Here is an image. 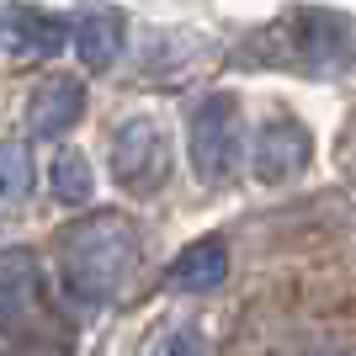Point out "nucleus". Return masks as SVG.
<instances>
[{
    "mask_svg": "<svg viewBox=\"0 0 356 356\" xmlns=\"http://www.w3.org/2000/svg\"><path fill=\"white\" fill-rule=\"evenodd\" d=\"M138 261V234L122 213H96V218H80L64 229L59 239V277L64 293L80 303V309H102L122 293L128 271Z\"/></svg>",
    "mask_w": 356,
    "mask_h": 356,
    "instance_id": "f257e3e1",
    "label": "nucleus"
},
{
    "mask_svg": "<svg viewBox=\"0 0 356 356\" xmlns=\"http://www.w3.org/2000/svg\"><path fill=\"white\" fill-rule=\"evenodd\" d=\"M255 48H266L271 64H293L303 74H341L356 59V22L325 6H298L271 32H261Z\"/></svg>",
    "mask_w": 356,
    "mask_h": 356,
    "instance_id": "f03ea898",
    "label": "nucleus"
},
{
    "mask_svg": "<svg viewBox=\"0 0 356 356\" xmlns=\"http://www.w3.org/2000/svg\"><path fill=\"white\" fill-rule=\"evenodd\" d=\"M170 134H165L160 118H128L118 122V134H112V176L128 197H154L165 192V181H170Z\"/></svg>",
    "mask_w": 356,
    "mask_h": 356,
    "instance_id": "7ed1b4c3",
    "label": "nucleus"
},
{
    "mask_svg": "<svg viewBox=\"0 0 356 356\" xmlns=\"http://www.w3.org/2000/svg\"><path fill=\"white\" fill-rule=\"evenodd\" d=\"M186 144H192V165L208 186L239 170V154H245V118H239L234 96H202L192 112V128H186Z\"/></svg>",
    "mask_w": 356,
    "mask_h": 356,
    "instance_id": "20e7f679",
    "label": "nucleus"
},
{
    "mask_svg": "<svg viewBox=\"0 0 356 356\" xmlns=\"http://www.w3.org/2000/svg\"><path fill=\"white\" fill-rule=\"evenodd\" d=\"M314 154L309 128L293 118V112H277V118L261 122V138H255V181L261 186H282L293 181Z\"/></svg>",
    "mask_w": 356,
    "mask_h": 356,
    "instance_id": "39448f33",
    "label": "nucleus"
},
{
    "mask_svg": "<svg viewBox=\"0 0 356 356\" xmlns=\"http://www.w3.org/2000/svg\"><path fill=\"white\" fill-rule=\"evenodd\" d=\"M86 118V86L74 74H43L27 96V128L38 138H59Z\"/></svg>",
    "mask_w": 356,
    "mask_h": 356,
    "instance_id": "423d86ee",
    "label": "nucleus"
},
{
    "mask_svg": "<svg viewBox=\"0 0 356 356\" xmlns=\"http://www.w3.org/2000/svg\"><path fill=\"white\" fill-rule=\"evenodd\" d=\"M0 43L16 64H38V59H59V48L70 43V27H64L54 11H38V6H16L0 27Z\"/></svg>",
    "mask_w": 356,
    "mask_h": 356,
    "instance_id": "0eeeda50",
    "label": "nucleus"
},
{
    "mask_svg": "<svg viewBox=\"0 0 356 356\" xmlns=\"http://www.w3.org/2000/svg\"><path fill=\"white\" fill-rule=\"evenodd\" d=\"M223 277H229V245L208 234V239H192L170 261L165 287H176V293H213V287H223Z\"/></svg>",
    "mask_w": 356,
    "mask_h": 356,
    "instance_id": "6e6552de",
    "label": "nucleus"
},
{
    "mask_svg": "<svg viewBox=\"0 0 356 356\" xmlns=\"http://www.w3.org/2000/svg\"><path fill=\"white\" fill-rule=\"evenodd\" d=\"M122 43H128V22H122L118 11H106V6L86 11V16H80V27H74V54L86 59L90 74L112 70V64L122 59Z\"/></svg>",
    "mask_w": 356,
    "mask_h": 356,
    "instance_id": "1a4fd4ad",
    "label": "nucleus"
},
{
    "mask_svg": "<svg viewBox=\"0 0 356 356\" xmlns=\"http://www.w3.org/2000/svg\"><path fill=\"white\" fill-rule=\"evenodd\" d=\"M38 303V261L32 250L0 255V330H16Z\"/></svg>",
    "mask_w": 356,
    "mask_h": 356,
    "instance_id": "9d476101",
    "label": "nucleus"
},
{
    "mask_svg": "<svg viewBox=\"0 0 356 356\" xmlns=\"http://www.w3.org/2000/svg\"><path fill=\"white\" fill-rule=\"evenodd\" d=\"M48 192L59 197L64 208H80V202H90L96 181H90V160L80 154V149H59V154L48 160Z\"/></svg>",
    "mask_w": 356,
    "mask_h": 356,
    "instance_id": "9b49d317",
    "label": "nucleus"
},
{
    "mask_svg": "<svg viewBox=\"0 0 356 356\" xmlns=\"http://www.w3.org/2000/svg\"><path fill=\"white\" fill-rule=\"evenodd\" d=\"M27 197H32V154L27 144L0 138V213L27 208Z\"/></svg>",
    "mask_w": 356,
    "mask_h": 356,
    "instance_id": "f8f14e48",
    "label": "nucleus"
},
{
    "mask_svg": "<svg viewBox=\"0 0 356 356\" xmlns=\"http://www.w3.org/2000/svg\"><path fill=\"white\" fill-rule=\"evenodd\" d=\"M149 356H208V346H202V335H197L192 325H181V330H170V335H160Z\"/></svg>",
    "mask_w": 356,
    "mask_h": 356,
    "instance_id": "ddd939ff",
    "label": "nucleus"
},
{
    "mask_svg": "<svg viewBox=\"0 0 356 356\" xmlns=\"http://www.w3.org/2000/svg\"><path fill=\"white\" fill-rule=\"evenodd\" d=\"M6 356H70V346L54 341V335H27V341H16Z\"/></svg>",
    "mask_w": 356,
    "mask_h": 356,
    "instance_id": "4468645a",
    "label": "nucleus"
}]
</instances>
